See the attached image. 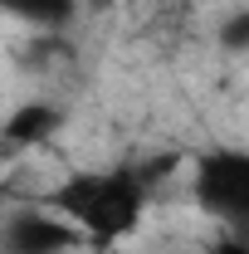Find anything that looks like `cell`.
<instances>
[{"mask_svg": "<svg viewBox=\"0 0 249 254\" xmlns=\"http://www.w3.org/2000/svg\"><path fill=\"white\" fill-rule=\"evenodd\" d=\"M83 235L54 205H20L0 220V254H73Z\"/></svg>", "mask_w": 249, "mask_h": 254, "instance_id": "3957f363", "label": "cell"}, {"mask_svg": "<svg viewBox=\"0 0 249 254\" xmlns=\"http://www.w3.org/2000/svg\"><path fill=\"white\" fill-rule=\"evenodd\" d=\"M59 132H63V108L59 103H49V98H25L20 108L5 113L0 142H5L15 157H30V152H39L44 142H54Z\"/></svg>", "mask_w": 249, "mask_h": 254, "instance_id": "277c9868", "label": "cell"}, {"mask_svg": "<svg viewBox=\"0 0 249 254\" xmlns=\"http://www.w3.org/2000/svg\"><path fill=\"white\" fill-rule=\"evenodd\" d=\"M215 34L225 54H249V10H225Z\"/></svg>", "mask_w": 249, "mask_h": 254, "instance_id": "8992f818", "label": "cell"}, {"mask_svg": "<svg viewBox=\"0 0 249 254\" xmlns=\"http://www.w3.org/2000/svg\"><path fill=\"white\" fill-rule=\"evenodd\" d=\"M152 171L147 166H73L49 186L44 205L83 235V245H127L152 205Z\"/></svg>", "mask_w": 249, "mask_h": 254, "instance_id": "6da1fadb", "label": "cell"}, {"mask_svg": "<svg viewBox=\"0 0 249 254\" xmlns=\"http://www.w3.org/2000/svg\"><path fill=\"white\" fill-rule=\"evenodd\" d=\"M190 200L225 235H249V147H210L190 161Z\"/></svg>", "mask_w": 249, "mask_h": 254, "instance_id": "7a4b0ae2", "label": "cell"}, {"mask_svg": "<svg viewBox=\"0 0 249 254\" xmlns=\"http://www.w3.org/2000/svg\"><path fill=\"white\" fill-rule=\"evenodd\" d=\"M205 254H249V235H220L215 245H205Z\"/></svg>", "mask_w": 249, "mask_h": 254, "instance_id": "52a82bcc", "label": "cell"}, {"mask_svg": "<svg viewBox=\"0 0 249 254\" xmlns=\"http://www.w3.org/2000/svg\"><path fill=\"white\" fill-rule=\"evenodd\" d=\"M0 15L30 25V30H63L78 15V0H0Z\"/></svg>", "mask_w": 249, "mask_h": 254, "instance_id": "5b68a950", "label": "cell"}]
</instances>
